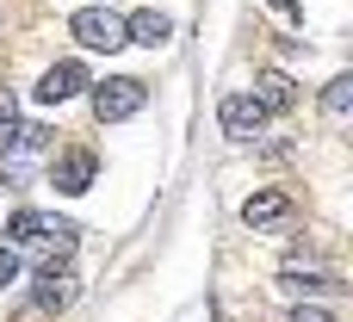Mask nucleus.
I'll use <instances>...</instances> for the list:
<instances>
[{
  "label": "nucleus",
  "instance_id": "nucleus-1",
  "mask_svg": "<svg viewBox=\"0 0 353 322\" xmlns=\"http://www.w3.org/2000/svg\"><path fill=\"white\" fill-rule=\"evenodd\" d=\"M143 99H149V81H137V74H112V81L93 87V112H99V124H124L130 112H143Z\"/></svg>",
  "mask_w": 353,
  "mask_h": 322
},
{
  "label": "nucleus",
  "instance_id": "nucleus-2",
  "mask_svg": "<svg viewBox=\"0 0 353 322\" xmlns=\"http://www.w3.org/2000/svg\"><path fill=\"white\" fill-rule=\"evenodd\" d=\"M68 31L81 37V50H124V19L112 12V6H81L74 19H68Z\"/></svg>",
  "mask_w": 353,
  "mask_h": 322
},
{
  "label": "nucleus",
  "instance_id": "nucleus-3",
  "mask_svg": "<svg viewBox=\"0 0 353 322\" xmlns=\"http://www.w3.org/2000/svg\"><path fill=\"white\" fill-rule=\"evenodd\" d=\"M217 124H223L236 143H248V137H261V130H267V105H261L254 93H230V99L217 105Z\"/></svg>",
  "mask_w": 353,
  "mask_h": 322
},
{
  "label": "nucleus",
  "instance_id": "nucleus-4",
  "mask_svg": "<svg viewBox=\"0 0 353 322\" xmlns=\"http://www.w3.org/2000/svg\"><path fill=\"white\" fill-rule=\"evenodd\" d=\"M25 248L43 254V267L68 261V254H74V223H68V217H37V236H31Z\"/></svg>",
  "mask_w": 353,
  "mask_h": 322
},
{
  "label": "nucleus",
  "instance_id": "nucleus-5",
  "mask_svg": "<svg viewBox=\"0 0 353 322\" xmlns=\"http://www.w3.org/2000/svg\"><path fill=\"white\" fill-rule=\"evenodd\" d=\"M74 93H87V68H81V62H50L43 81H37V99H43V105H62V99H74Z\"/></svg>",
  "mask_w": 353,
  "mask_h": 322
},
{
  "label": "nucleus",
  "instance_id": "nucleus-6",
  "mask_svg": "<svg viewBox=\"0 0 353 322\" xmlns=\"http://www.w3.org/2000/svg\"><path fill=\"white\" fill-rule=\"evenodd\" d=\"M242 223H248V230H279V223H292V199H285L279 186H267V192H254V199L242 205Z\"/></svg>",
  "mask_w": 353,
  "mask_h": 322
},
{
  "label": "nucleus",
  "instance_id": "nucleus-7",
  "mask_svg": "<svg viewBox=\"0 0 353 322\" xmlns=\"http://www.w3.org/2000/svg\"><path fill=\"white\" fill-rule=\"evenodd\" d=\"M93 168H99V161H93L87 149H62L56 168H50V186H62V192H87V186H93Z\"/></svg>",
  "mask_w": 353,
  "mask_h": 322
},
{
  "label": "nucleus",
  "instance_id": "nucleus-8",
  "mask_svg": "<svg viewBox=\"0 0 353 322\" xmlns=\"http://www.w3.org/2000/svg\"><path fill=\"white\" fill-rule=\"evenodd\" d=\"M37 149H50V130H43V124H19V118H6V124H0V161L37 155Z\"/></svg>",
  "mask_w": 353,
  "mask_h": 322
},
{
  "label": "nucleus",
  "instance_id": "nucleus-9",
  "mask_svg": "<svg viewBox=\"0 0 353 322\" xmlns=\"http://www.w3.org/2000/svg\"><path fill=\"white\" fill-rule=\"evenodd\" d=\"M254 99H261L267 118H273V112H292V105H298V87H292V74L267 68V74H254Z\"/></svg>",
  "mask_w": 353,
  "mask_h": 322
},
{
  "label": "nucleus",
  "instance_id": "nucleus-10",
  "mask_svg": "<svg viewBox=\"0 0 353 322\" xmlns=\"http://www.w3.org/2000/svg\"><path fill=\"white\" fill-rule=\"evenodd\" d=\"M168 12H137V19H124V43H143V50H161L168 43Z\"/></svg>",
  "mask_w": 353,
  "mask_h": 322
},
{
  "label": "nucleus",
  "instance_id": "nucleus-11",
  "mask_svg": "<svg viewBox=\"0 0 353 322\" xmlns=\"http://www.w3.org/2000/svg\"><path fill=\"white\" fill-rule=\"evenodd\" d=\"M68 298H74L68 267H62V261H56V267H43V273H37V310H62Z\"/></svg>",
  "mask_w": 353,
  "mask_h": 322
},
{
  "label": "nucleus",
  "instance_id": "nucleus-12",
  "mask_svg": "<svg viewBox=\"0 0 353 322\" xmlns=\"http://www.w3.org/2000/svg\"><path fill=\"white\" fill-rule=\"evenodd\" d=\"M347 105H353V74H335V81L323 87V112H329V118H341Z\"/></svg>",
  "mask_w": 353,
  "mask_h": 322
},
{
  "label": "nucleus",
  "instance_id": "nucleus-13",
  "mask_svg": "<svg viewBox=\"0 0 353 322\" xmlns=\"http://www.w3.org/2000/svg\"><path fill=\"white\" fill-rule=\"evenodd\" d=\"M19 279V248H0V292Z\"/></svg>",
  "mask_w": 353,
  "mask_h": 322
},
{
  "label": "nucleus",
  "instance_id": "nucleus-14",
  "mask_svg": "<svg viewBox=\"0 0 353 322\" xmlns=\"http://www.w3.org/2000/svg\"><path fill=\"white\" fill-rule=\"evenodd\" d=\"M292 322H335V316H329V310H316V304H298V310H292Z\"/></svg>",
  "mask_w": 353,
  "mask_h": 322
},
{
  "label": "nucleus",
  "instance_id": "nucleus-15",
  "mask_svg": "<svg viewBox=\"0 0 353 322\" xmlns=\"http://www.w3.org/2000/svg\"><path fill=\"white\" fill-rule=\"evenodd\" d=\"M6 118H12V87L0 81V124H6Z\"/></svg>",
  "mask_w": 353,
  "mask_h": 322
},
{
  "label": "nucleus",
  "instance_id": "nucleus-16",
  "mask_svg": "<svg viewBox=\"0 0 353 322\" xmlns=\"http://www.w3.org/2000/svg\"><path fill=\"white\" fill-rule=\"evenodd\" d=\"M273 6H279V12H292V19H298V12H304V6H298V0H273Z\"/></svg>",
  "mask_w": 353,
  "mask_h": 322
}]
</instances>
